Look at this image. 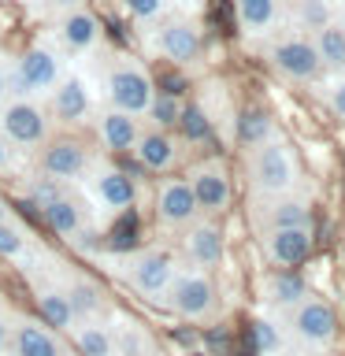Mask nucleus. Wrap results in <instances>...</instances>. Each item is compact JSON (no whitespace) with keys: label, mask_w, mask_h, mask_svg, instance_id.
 <instances>
[{"label":"nucleus","mask_w":345,"mask_h":356,"mask_svg":"<svg viewBox=\"0 0 345 356\" xmlns=\"http://www.w3.org/2000/svg\"><path fill=\"white\" fill-rule=\"evenodd\" d=\"M223 252H227V245H223V230L216 227L211 219H193L182 234V256L193 267L200 271H211V267L223 264Z\"/></svg>","instance_id":"nucleus-17"},{"label":"nucleus","mask_w":345,"mask_h":356,"mask_svg":"<svg viewBox=\"0 0 345 356\" xmlns=\"http://www.w3.org/2000/svg\"><path fill=\"white\" fill-rule=\"evenodd\" d=\"M11 93H8V60L4 56H0V104H4Z\"/></svg>","instance_id":"nucleus-42"},{"label":"nucleus","mask_w":345,"mask_h":356,"mask_svg":"<svg viewBox=\"0 0 345 356\" xmlns=\"http://www.w3.org/2000/svg\"><path fill=\"white\" fill-rule=\"evenodd\" d=\"M182 104H186V100L178 93H160V89H156V97H152L149 111H145V119H149L152 127H160V130H175L178 115H182Z\"/></svg>","instance_id":"nucleus-33"},{"label":"nucleus","mask_w":345,"mask_h":356,"mask_svg":"<svg viewBox=\"0 0 345 356\" xmlns=\"http://www.w3.org/2000/svg\"><path fill=\"white\" fill-rule=\"evenodd\" d=\"M82 189H86L89 204L108 211V216H119V211L138 204V182L130 178V171H122V167L108 163V160H97V156L82 178Z\"/></svg>","instance_id":"nucleus-4"},{"label":"nucleus","mask_w":345,"mask_h":356,"mask_svg":"<svg viewBox=\"0 0 345 356\" xmlns=\"http://www.w3.org/2000/svg\"><path fill=\"white\" fill-rule=\"evenodd\" d=\"M41 211V219H45V227H49L56 238H63V241H74L78 234H82L89 227V216H86V208L78 204V200L71 193H60V197H52Z\"/></svg>","instance_id":"nucleus-21"},{"label":"nucleus","mask_w":345,"mask_h":356,"mask_svg":"<svg viewBox=\"0 0 345 356\" xmlns=\"http://www.w3.org/2000/svg\"><path fill=\"white\" fill-rule=\"evenodd\" d=\"M152 97H156V78L145 71V63L134 60V56H111L108 71H104L108 108H119V111H130V115L145 119Z\"/></svg>","instance_id":"nucleus-2"},{"label":"nucleus","mask_w":345,"mask_h":356,"mask_svg":"<svg viewBox=\"0 0 345 356\" xmlns=\"http://www.w3.org/2000/svg\"><path fill=\"white\" fill-rule=\"evenodd\" d=\"M49 115L56 122H86V119H93V111H97V97H93V86L86 82L82 74H74V71H67L60 82H56V89L49 97Z\"/></svg>","instance_id":"nucleus-9"},{"label":"nucleus","mask_w":345,"mask_h":356,"mask_svg":"<svg viewBox=\"0 0 345 356\" xmlns=\"http://www.w3.org/2000/svg\"><path fill=\"white\" fill-rule=\"evenodd\" d=\"M330 108H334V111H338V115L345 119V78H342V82L330 89Z\"/></svg>","instance_id":"nucleus-40"},{"label":"nucleus","mask_w":345,"mask_h":356,"mask_svg":"<svg viewBox=\"0 0 345 356\" xmlns=\"http://www.w3.org/2000/svg\"><path fill=\"white\" fill-rule=\"evenodd\" d=\"M115 230H111V249H119V252H130L134 249V234H138V216H134V208L127 211H119L115 216Z\"/></svg>","instance_id":"nucleus-35"},{"label":"nucleus","mask_w":345,"mask_h":356,"mask_svg":"<svg viewBox=\"0 0 345 356\" xmlns=\"http://www.w3.org/2000/svg\"><path fill=\"white\" fill-rule=\"evenodd\" d=\"M249 334H252L256 356H282V353H286V334H282V327H278V323H271V319L260 316V319H252Z\"/></svg>","instance_id":"nucleus-29"},{"label":"nucleus","mask_w":345,"mask_h":356,"mask_svg":"<svg viewBox=\"0 0 345 356\" xmlns=\"http://www.w3.org/2000/svg\"><path fill=\"white\" fill-rule=\"evenodd\" d=\"M264 297H267V305H275V308H294L297 300L308 297V286L297 271H275V275H267V282H264Z\"/></svg>","instance_id":"nucleus-26"},{"label":"nucleus","mask_w":345,"mask_h":356,"mask_svg":"<svg viewBox=\"0 0 345 356\" xmlns=\"http://www.w3.org/2000/svg\"><path fill=\"white\" fill-rule=\"evenodd\" d=\"M149 49L163 56L167 63H193L200 56V30L189 19H160L149 38Z\"/></svg>","instance_id":"nucleus-10"},{"label":"nucleus","mask_w":345,"mask_h":356,"mask_svg":"<svg viewBox=\"0 0 345 356\" xmlns=\"http://www.w3.org/2000/svg\"><path fill=\"white\" fill-rule=\"evenodd\" d=\"M178 156H182V149H178V138H175L171 130H160V127L141 130L138 145H134V160H138L145 171H152V175L175 171Z\"/></svg>","instance_id":"nucleus-19"},{"label":"nucleus","mask_w":345,"mask_h":356,"mask_svg":"<svg viewBox=\"0 0 345 356\" xmlns=\"http://www.w3.org/2000/svg\"><path fill=\"white\" fill-rule=\"evenodd\" d=\"M86 0H49V11L52 15H63V11H71V8H82Z\"/></svg>","instance_id":"nucleus-41"},{"label":"nucleus","mask_w":345,"mask_h":356,"mask_svg":"<svg viewBox=\"0 0 345 356\" xmlns=\"http://www.w3.org/2000/svg\"><path fill=\"white\" fill-rule=\"evenodd\" d=\"M152 216L163 230H186L200 216L197 197H193L186 178H163L156 197H152Z\"/></svg>","instance_id":"nucleus-12"},{"label":"nucleus","mask_w":345,"mask_h":356,"mask_svg":"<svg viewBox=\"0 0 345 356\" xmlns=\"http://www.w3.org/2000/svg\"><path fill=\"white\" fill-rule=\"evenodd\" d=\"M275 138V127H271V119L264 115V111H241L238 115V141L241 145H249V149H256V145H264V141H271Z\"/></svg>","instance_id":"nucleus-31"},{"label":"nucleus","mask_w":345,"mask_h":356,"mask_svg":"<svg viewBox=\"0 0 345 356\" xmlns=\"http://www.w3.org/2000/svg\"><path fill=\"white\" fill-rule=\"evenodd\" d=\"M264 252L278 267H300L312 256V227H275L264 234Z\"/></svg>","instance_id":"nucleus-20"},{"label":"nucleus","mask_w":345,"mask_h":356,"mask_svg":"<svg viewBox=\"0 0 345 356\" xmlns=\"http://www.w3.org/2000/svg\"><path fill=\"white\" fill-rule=\"evenodd\" d=\"M30 252V230L15 216L0 219V260H22Z\"/></svg>","instance_id":"nucleus-28"},{"label":"nucleus","mask_w":345,"mask_h":356,"mask_svg":"<svg viewBox=\"0 0 345 356\" xmlns=\"http://www.w3.org/2000/svg\"><path fill=\"white\" fill-rule=\"evenodd\" d=\"M0 134L15 152H38L52 138V115L33 97H8L0 104Z\"/></svg>","instance_id":"nucleus-3"},{"label":"nucleus","mask_w":345,"mask_h":356,"mask_svg":"<svg viewBox=\"0 0 345 356\" xmlns=\"http://www.w3.org/2000/svg\"><path fill=\"white\" fill-rule=\"evenodd\" d=\"M8 356H11V353H8Z\"/></svg>","instance_id":"nucleus-47"},{"label":"nucleus","mask_w":345,"mask_h":356,"mask_svg":"<svg viewBox=\"0 0 345 356\" xmlns=\"http://www.w3.org/2000/svg\"><path fill=\"white\" fill-rule=\"evenodd\" d=\"M67 334L78 356H119V334L104 319H78Z\"/></svg>","instance_id":"nucleus-22"},{"label":"nucleus","mask_w":345,"mask_h":356,"mask_svg":"<svg viewBox=\"0 0 345 356\" xmlns=\"http://www.w3.org/2000/svg\"><path fill=\"white\" fill-rule=\"evenodd\" d=\"M11 356H67L60 330L33 316L11 319Z\"/></svg>","instance_id":"nucleus-15"},{"label":"nucleus","mask_w":345,"mask_h":356,"mask_svg":"<svg viewBox=\"0 0 345 356\" xmlns=\"http://www.w3.org/2000/svg\"><path fill=\"white\" fill-rule=\"evenodd\" d=\"M234 11H238V26L245 38H260L275 26L278 0H234Z\"/></svg>","instance_id":"nucleus-25"},{"label":"nucleus","mask_w":345,"mask_h":356,"mask_svg":"<svg viewBox=\"0 0 345 356\" xmlns=\"http://www.w3.org/2000/svg\"><path fill=\"white\" fill-rule=\"evenodd\" d=\"M271 63L278 74H286L289 82H308V78L319 74V52L308 38H286L282 44H275Z\"/></svg>","instance_id":"nucleus-18"},{"label":"nucleus","mask_w":345,"mask_h":356,"mask_svg":"<svg viewBox=\"0 0 345 356\" xmlns=\"http://www.w3.org/2000/svg\"><path fill=\"white\" fill-rule=\"evenodd\" d=\"M41 175L52 178L60 186L82 182L89 163H93V152L82 138H71V134H60V138H49L41 145Z\"/></svg>","instance_id":"nucleus-8"},{"label":"nucleus","mask_w":345,"mask_h":356,"mask_svg":"<svg viewBox=\"0 0 345 356\" xmlns=\"http://www.w3.org/2000/svg\"><path fill=\"white\" fill-rule=\"evenodd\" d=\"M186 182H189V189H193V197H197L200 216H219V211H227V208H230L234 189H230L227 167H223L219 160L197 163L193 171L186 175Z\"/></svg>","instance_id":"nucleus-13"},{"label":"nucleus","mask_w":345,"mask_h":356,"mask_svg":"<svg viewBox=\"0 0 345 356\" xmlns=\"http://www.w3.org/2000/svg\"><path fill=\"white\" fill-rule=\"evenodd\" d=\"M316 52H319V63L327 67H345V30H338L334 22H327L323 30H316Z\"/></svg>","instance_id":"nucleus-32"},{"label":"nucleus","mask_w":345,"mask_h":356,"mask_svg":"<svg viewBox=\"0 0 345 356\" xmlns=\"http://www.w3.org/2000/svg\"><path fill=\"white\" fill-rule=\"evenodd\" d=\"M33 305H38V319L41 323H49L52 330H60L67 334L74 327V308H71V300H67V289L63 286H56V282H41V286H33Z\"/></svg>","instance_id":"nucleus-23"},{"label":"nucleus","mask_w":345,"mask_h":356,"mask_svg":"<svg viewBox=\"0 0 345 356\" xmlns=\"http://www.w3.org/2000/svg\"><path fill=\"white\" fill-rule=\"evenodd\" d=\"M30 4H41V8H49V0H30Z\"/></svg>","instance_id":"nucleus-46"},{"label":"nucleus","mask_w":345,"mask_h":356,"mask_svg":"<svg viewBox=\"0 0 345 356\" xmlns=\"http://www.w3.org/2000/svg\"><path fill=\"white\" fill-rule=\"evenodd\" d=\"M300 22L308 30H323L330 22V4L327 0H300Z\"/></svg>","instance_id":"nucleus-36"},{"label":"nucleus","mask_w":345,"mask_h":356,"mask_svg":"<svg viewBox=\"0 0 345 356\" xmlns=\"http://www.w3.org/2000/svg\"><path fill=\"white\" fill-rule=\"evenodd\" d=\"M267 230H275V227H312V211L305 200H294V197H282V200H275L271 208H267Z\"/></svg>","instance_id":"nucleus-27"},{"label":"nucleus","mask_w":345,"mask_h":356,"mask_svg":"<svg viewBox=\"0 0 345 356\" xmlns=\"http://www.w3.org/2000/svg\"><path fill=\"white\" fill-rule=\"evenodd\" d=\"M11 353V316L0 308V356Z\"/></svg>","instance_id":"nucleus-39"},{"label":"nucleus","mask_w":345,"mask_h":356,"mask_svg":"<svg viewBox=\"0 0 345 356\" xmlns=\"http://www.w3.org/2000/svg\"><path fill=\"white\" fill-rule=\"evenodd\" d=\"M249 178H252V189L256 193H267V197H282L294 189L297 182V160L289 156V149L278 138L256 145L252 156H249Z\"/></svg>","instance_id":"nucleus-7"},{"label":"nucleus","mask_w":345,"mask_h":356,"mask_svg":"<svg viewBox=\"0 0 345 356\" xmlns=\"http://www.w3.org/2000/svg\"><path fill=\"white\" fill-rule=\"evenodd\" d=\"M175 271H178V260L167 249H156V245L127 252V260H122V278H127V286L134 293H141L145 300H163Z\"/></svg>","instance_id":"nucleus-6"},{"label":"nucleus","mask_w":345,"mask_h":356,"mask_svg":"<svg viewBox=\"0 0 345 356\" xmlns=\"http://www.w3.org/2000/svg\"><path fill=\"white\" fill-rule=\"evenodd\" d=\"M93 130H97L100 149H108V152H134V145H138L145 127H141L138 115H130V111L97 108L93 111Z\"/></svg>","instance_id":"nucleus-16"},{"label":"nucleus","mask_w":345,"mask_h":356,"mask_svg":"<svg viewBox=\"0 0 345 356\" xmlns=\"http://www.w3.org/2000/svg\"><path fill=\"white\" fill-rule=\"evenodd\" d=\"M186 356H211V353H208V349H189Z\"/></svg>","instance_id":"nucleus-45"},{"label":"nucleus","mask_w":345,"mask_h":356,"mask_svg":"<svg viewBox=\"0 0 345 356\" xmlns=\"http://www.w3.org/2000/svg\"><path fill=\"white\" fill-rule=\"evenodd\" d=\"M175 130L182 134V141L200 145V141L211 138V119H208V111L200 108V104H182V115H178Z\"/></svg>","instance_id":"nucleus-30"},{"label":"nucleus","mask_w":345,"mask_h":356,"mask_svg":"<svg viewBox=\"0 0 345 356\" xmlns=\"http://www.w3.org/2000/svg\"><path fill=\"white\" fill-rule=\"evenodd\" d=\"M163 305L189 323H200L216 312V282L200 267H178L171 286L163 293Z\"/></svg>","instance_id":"nucleus-5"},{"label":"nucleus","mask_w":345,"mask_h":356,"mask_svg":"<svg viewBox=\"0 0 345 356\" xmlns=\"http://www.w3.org/2000/svg\"><path fill=\"white\" fill-rule=\"evenodd\" d=\"M122 8H127V15L134 22H141V26H156V22L167 15V0H122Z\"/></svg>","instance_id":"nucleus-34"},{"label":"nucleus","mask_w":345,"mask_h":356,"mask_svg":"<svg viewBox=\"0 0 345 356\" xmlns=\"http://www.w3.org/2000/svg\"><path fill=\"white\" fill-rule=\"evenodd\" d=\"M289 327H294V334L305 345L323 349V345H330L338 338V312L319 297H305L289 308Z\"/></svg>","instance_id":"nucleus-11"},{"label":"nucleus","mask_w":345,"mask_h":356,"mask_svg":"<svg viewBox=\"0 0 345 356\" xmlns=\"http://www.w3.org/2000/svg\"><path fill=\"white\" fill-rule=\"evenodd\" d=\"M26 193H30V200H33V208H45L52 197H60V193H63V186H60V182H52V178H45V175H38V178H30Z\"/></svg>","instance_id":"nucleus-37"},{"label":"nucleus","mask_w":345,"mask_h":356,"mask_svg":"<svg viewBox=\"0 0 345 356\" xmlns=\"http://www.w3.org/2000/svg\"><path fill=\"white\" fill-rule=\"evenodd\" d=\"M63 74H67L63 52H56L52 44H30L8 63V93L45 100Z\"/></svg>","instance_id":"nucleus-1"},{"label":"nucleus","mask_w":345,"mask_h":356,"mask_svg":"<svg viewBox=\"0 0 345 356\" xmlns=\"http://www.w3.org/2000/svg\"><path fill=\"white\" fill-rule=\"evenodd\" d=\"M56 41H60V52L67 56H86L100 44V19L82 8H71L63 15H56Z\"/></svg>","instance_id":"nucleus-14"},{"label":"nucleus","mask_w":345,"mask_h":356,"mask_svg":"<svg viewBox=\"0 0 345 356\" xmlns=\"http://www.w3.org/2000/svg\"><path fill=\"white\" fill-rule=\"evenodd\" d=\"M11 216V208H8V200H4V193H0V219H8Z\"/></svg>","instance_id":"nucleus-43"},{"label":"nucleus","mask_w":345,"mask_h":356,"mask_svg":"<svg viewBox=\"0 0 345 356\" xmlns=\"http://www.w3.org/2000/svg\"><path fill=\"white\" fill-rule=\"evenodd\" d=\"M15 149H11V145H8V138H4V134H0V175H11V171H15Z\"/></svg>","instance_id":"nucleus-38"},{"label":"nucleus","mask_w":345,"mask_h":356,"mask_svg":"<svg viewBox=\"0 0 345 356\" xmlns=\"http://www.w3.org/2000/svg\"><path fill=\"white\" fill-rule=\"evenodd\" d=\"M63 289H67V300H71V308H74V319H104L108 293L93 282V278L74 275L63 282Z\"/></svg>","instance_id":"nucleus-24"},{"label":"nucleus","mask_w":345,"mask_h":356,"mask_svg":"<svg viewBox=\"0 0 345 356\" xmlns=\"http://www.w3.org/2000/svg\"><path fill=\"white\" fill-rule=\"evenodd\" d=\"M178 4H182V8H200L204 0H178Z\"/></svg>","instance_id":"nucleus-44"}]
</instances>
